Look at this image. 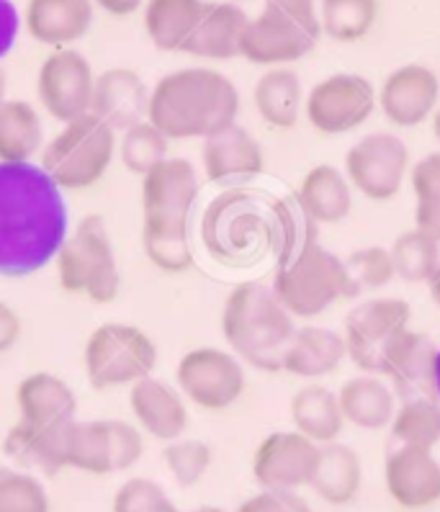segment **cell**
Instances as JSON below:
<instances>
[{"mask_svg":"<svg viewBox=\"0 0 440 512\" xmlns=\"http://www.w3.org/2000/svg\"><path fill=\"white\" fill-rule=\"evenodd\" d=\"M65 191L37 163H0V276L47 268L67 240Z\"/></svg>","mask_w":440,"mask_h":512,"instance_id":"cell-1","label":"cell"},{"mask_svg":"<svg viewBox=\"0 0 440 512\" xmlns=\"http://www.w3.org/2000/svg\"><path fill=\"white\" fill-rule=\"evenodd\" d=\"M240 91L214 67H183L150 88L147 121L168 139H209L237 124Z\"/></svg>","mask_w":440,"mask_h":512,"instance_id":"cell-2","label":"cell"},{"mask_svg":"<svg viewBox=\"0 0 440 512\" xmlns=\"http://www.w3.org/2000/svg\"><path fill=\"white\" fill-rule=\"evenodd\" d=\"M296 332V320L278 302L271 286L245 281L227 296L222 335L227 350L260 371H281L284 353Z\"/></svg>","mask_w":440,"mask_h":512,"instance_id":"cell-3","label":"cell"},{"mask_svg":"<svg viewBox=\"0 0 440 512\" xmlns=\"http://www.w3.org/2000/svg\"><path fill=\"white\" fill-rule=\"evenodd\" d=\"M271 289L294 320L320 317L332 304L353 296L343 258L317 240H307L286 250Z\"/></svg>","mask_w":440,"mask_h":512,"instance_id":"cell-4","label":"cell"},{"mask_svg":"<svg viewBox=\"0 0 440 512\" xmlns=\"http://www.w3.org/2000/svg\"><path fill=\"white\" fill-rule=\"evenodd\" d=\"M320 39V0H266L245 26L240 57L260 67H286L307 57Z\"/></svg>","mask_w":440,"mask_h":512,"instance_id":"cell-5","label":"cell"},{"mask_svg":"<svg viewBox=\"0 0 440 512\" xmlns=\"http://www.w3.org/2000/svg\"><path fill=\"white\" fill-rule=\"evenodd\" d=\"M116 132L98 116L85 114L62 124L60 132L42 147V170L62 191H85L96 186L116 155Z\"/></svg>","mask_w":440,"mask_h":512,"instance_id":"cell-6","label":"cell"},{"mask_svg":"<svg viewBox=\"0 0 440 512\" xmlns=\"http://www.w3.org/2000/svg\"><path fill=\"white\" fill-rule=\"evenodd\" d=\"M57 263V281L73 296H85L93 304H111L119 296L121 276L116 266L106 222L96 214L85 217L62 242Z\"/></svg>","mask_w":440,"mask_h":512,"instance_id":"cell-7","label":"cell"},{"mask_svg":"<svg viewBox=\"0 0 440 512\" xmlns=\"http://www.w3.org/2000/svg\"><path fill=\"white\" fill-rule=\"evenodd\" d=\"M85 376L93 389H119L152 376L157 366V348L142 327L106 322L88 335L83 350Z\"/></svg>","mask_w":440,"mask_h":512,"instance_id":"cell-8","label":"cell"},{"mask_svg":"<svg viewBox=\"0 0 440 512\" xmlns=\"http://www.w3.org/2000/svg\"><path fill=\"white\" fill-rule=\"evenodd\" d=\"M410 147L394 132H368L345 152L343 173L363 199L384 204L410 178Z\"/></svg>","mask_w":440,"mask_h":512,"instance_id":"cell-9","label":"cell"},{"mask_svg":"<svg viewBox=\"0 0 440 512\" xmlns=\"http://www.w3.org/2000/svg\"><path fill=\"white\" fill-rule=\"evenodd\" d=\"M175 381L186 402L206 412H222L245 394L248 374L232 350L204 345L188 350L178 361Z\"/></svg>","mask_w":440,"mask_h":512,"instance_id":"cell-10","label":"cell"},{"mask_svg":"<svg viewBox=\"0 0 440 512\" xmlns=\"http://www.w3.org/2000/svg\"><path fill=\"white\" fill-rule=\"evenodd\" d=\"M376 109V85L358 73L327 75L325 80L314 83L304 98L309 127L325 137L356 132Z\"/></svg>","mask_w":440,"mask_h":512,"instance_id":"cell-11","label":"cell"},{"mask_svg":"<svg viewBox=\"0 0 440 512\" xmlns=\"http://www.w3.org/2000/svg\"><path fill=\"white\" fill-rule=\"evenodd\" d=\"M412 322L410 304L399 296H371L350 309L343 325L348 358L363 374H379L386 348Z\"/></svg>","mask_w":440,"mask_h":512,"instance_id":"cell-12","label":"cell"},{"mask_svg":"<svg viewBox=\"0 0 440 512\" xmlns=\"http://www.w3.org/2000/svg\"><path fill=\"white\" fill-rule=\"evenodd\" d=\"M96 73L83 52L73 47L52 49L37 75V93L44 111L60 124L91 114Z\"/></svg>","mask_w":440,"mask_h":512,"instance_id":"cell-13","label":"cell"},{"mask_svg":"<svg viewBox=\"0 0 440 512\" xmlns=\"http://www.w3.org/2000/svg\"><path fill=\"white\" fill-rule=\"evenodd\" d=\"M199 199V173L183 157H168L142 175V229H188V217Z\"/></svg>","mask_w":440,"mask_h":512,"instance_id":"cell-14","label":"cell"},{"mask_svg":"<svg viewBox=\"0 0 440 512\" xmlns=\"http://www.w3.org/2000/svg\"><path fill=\"white\" fill-rule=\"evenodd\" d=\"M320 448L296 430H276L260 440L253 456V476L260 489L299 492L312 484Z\"/></svg>","mask_w":440,"mask_h":512,"instance_id":"cell-15","label":"cell"},{"mask_svg":"<svg viewBox=\"0 0 440 512\" xmlns=\"http://www.w3.org/2000/svg\"><path fill=\"white\" fill-rule=\"evenodd\" d=\"M384 119L397 129L422 127L440 106V78L433 67L407 62L386 75L376 91Z\"/></svg>","mask_w":440,"mask_h":512,"instance_id":"cell-16","label":"cell"},{"mask_svg":"<svg viewBox=\"0 0 440 512\" xmlns=\"http://www.w3.org/2000/svg\"><path fill=\"white\" fill-rule=\"evenodd\" d=\"M438 345L430 335L412 327L402 330L386 348L379 376H384L397 397H435Z\"/></svg>","mask_w":440,"mask_h":512,"instance_id":"cell-17","label":"cell"},{"mask_svg":"<svg viewBox=\"0 0 440 512\" xmlns=\"http://www.w3.org/2000/svg\"><path fill=\"white\" fill-rule=\"evenodd\" d=\"M386 492L404 510H428L440 502V461L428 448L397 446L384 464Z\"/></svg>","mask_w":440,"mask_h":512,"instance_id":"cell-18","label":"cell"},{"mask_svg":"<svg viewBox=\"0 0 440 512\" xmlns=\"http://www.w3.org/2000/svg\"><path fill=\"white\" fill-rule=\"evenodd\" d=\"M129 407L137 428L163 443L183 438L191 422L183 394L155 376H145L129 386Z\"/></svg>","mask_w":440,"mask_h":512,"instance_id":"cell-19","label":"cell"},{"mask_svg":"<svg viewBox=\"0 0 440 512\" xmlns=\"http://www.w3.org/2000/svg\"><path fill=\"white\" fill-rule=\"evenodd\" d=\"M93 13V0H26L24 29L44 47L65 49L91 31Z\"/></svg>","mask_w":440,"mask_h":512,"instance_id":"cell-20","label":"cell"},{"mask_svg":"<svg viewBox=\"0 0 440 512\" xmlns=\"http://www.w3.org/2000/svg\"><path fill=\"white\" fill-rule=\"evenodd\" d=\"M250 16L232 0H204L199 24L183 52L201 60L224 62L240 57L242 34Z\"/></svg>","mask_w":440,"mask_h":512,"instance_id":"cell-21","label":"cell"},{"mask_svg":"<svg viewBox=\"0 0 440 512\" xmlns=\"http://www.w3.org/2000/svg\"><path fill=\"white\" fill-rule=\"evenodd\" d=\"M150 91L129 67H109L96 75L91 114L106 121L114 132H127L129 127L147 119Z\"/></svg>","mask_w":440,"mask_h":512,"instance_id":"cell-22","label":"cell"},{"mask_svg":"<svg viewBox=\"0 0 440 512\" xmlns=\"http://www.w3.org/2000/svg\"><path fill=\"white\" fill-rule=\"evenodd\" d=\"M201 165L209 181L224 183L237 181V178H253L266 168V155L258 139L242 129L240 124L222 129L204 139L201 150Z\"/></svg>","mask_w":440,"mask_h":512,"instance_id":"cell-23","label":"cell"},{"mask_svg":"<svg viewBox=\"0 0 440 512\" xmlns=\"http://www.w3.org/2000/svg\"><path fill=\"white\" fill-rule=\"evenodd\" d=\"M348 358L343 332L332 327L307 325L296 327L294 338L284 353L281 371L304 381H320L335 374Z\"/></svg>","mask_w":440,"mask_h":512,"instance_id":"cell-24","label":"cell"},{"mask_svg":"<svg viewBox=\"0 0 440 512\" xmlns=\"http://www.w3.org/2000/svg\"><path fill=\"white\" fill-rule=\"evenodd\" d=\"M16 407H19V420L37 428L62 425L78 417V399L70 384L49 371H37L19 381Z\"/></svg>","mask_w":440,"mask_h":512,"instance_id":"cell-25","label":"cell"},{"mask_svg":"<svg viewBox=\"0 0 440 512\" xmlns=\"http://www.w3.org/2000/svg\"><path fill=\"white\" fill-rule=\"evenodd\" d=\"M296 204L317 227L340 224L353 209V186L338 165L320 163L309 168L299 183Z\"/></svg>","mask_w":440,"mask_h":512,"instance_id":"cell-26","label":"cell"},{"mask_svg":"<svg viewBox=\"0 0 440 512\" xmlns=\"http://www.w3.org/2000/svg\"><path fill=\"white\" fill-rule=\"evenodd\" d=\"M345 425L361 430L389 428L397 412V392L379 374H361L345 381L338 392Z\"/></svg>","mask_w":440,"mask_h":512,"instance_id":"cell-27","label":"cell"},{"mask_svg":"<svg viewBox=\"0 0 440 512\" xmlns=\"http://www.w3.org/2000/svg\"><path fill=\"white\" fill-rule=\"evenodd\" d=\"M304 85L291 67H268L253 88L255 111L268 127L289 132L304 114Z\"/></svg>","mask_w":440,"mask_h":512,"instance_id":"cell-28","label":"cell"},{"mask_svg":"<svg viewBox=\"0 0 440 512\" xmlns=\"http://www.w3.org/2000/svg\"><path fill=\"white\" fill-rule=\"evenodd\" d=\"M289 417L296 433H302L317 446L340 440L345 428L338 392H332L317 381H309L299 392H294L289 402Z\"/></svg>","mask_w":440,"mask_h":512,"instance_id":"cell-29","label":"cell"},{"mask_svg":"<svg viewBox=\"0 0 440 512\" xmlns=\"http://www.w3.org/2000/svg\"><path fill=\"white\" fill-rule=\"evenodd\" d=\"M70 425H73V420L62 422V425L37 428V425H26V422L19 420L8 430L3 448L19 464L39 469L44 474H57V471L67 469V433H70Z\"/></svg>","mask_w":440,"mask_h":512,"instance_id":"cell-30","label":"cell"},{"mask_svg":"<svg viewBox=\"0 0 440 512\" xmlns=\"http://www.w3.org/2000/svg\"><path fill=\"white\" fill-rule=\"evenodd\" d=\"M312 492L330 507H345L356 500L363 487L361 456L335 440L320 448V461L312 476Z\"/></svg>","mask_w":440,"mask_h":512,"instance_id":"cell-31","label":"cell"},{"mask_svg":"<svg viewBox=\"0 0 440 512\" xmlns=\"http://www.w3.org/2000/svg\"><path fill=\"white\" fill-rule=\"evenodd\" d=\"M44 147L39 111L29 101L0 103V163H31Z\"/></svg>","mask_w":440,"mask_h":512,"instance_id":"cell-32","label":"cell"},{"mask_svg":"<svg viewBox=\"0 0 440 512\" xmlns=\"http://www.w3.org/2000/svg\"><path fill=\"white\" fill-rule=\"evenodd\" d=\"M204 0H145V31L160 52H183Z\"/></svg>","mask_w":440,"mask_h":512,"instance_id":"cell-33","label":"cell"},{"mask_svg":"<svg viewBox=\"0 0 440 512\" xmlns=\"http://www.w3.org/2000/svg\"><path fill=\"white\" fill-rule=\"evenodd\" d=\"M67 469L85 474H116L111 420H73L67 433Z\"/></svg>","mask_w":440,"mask_h":512,"instance_id":"cell-34","label":"cell"},{"mask_svg":"<svg viewBox=\"0 0 440 512\" xmlns=\"http://www.w3.org/2000/svg\"><path fill=\"white\" fill-rule=\"evenodd\" d=\"M392 435L397 446H415L433 451L440 443L438 397H407L394 412Z\"/></svg>","mask_w":440,"mask_h":512,"instance_id":"cell-35","label":"cell"},{"mask_svg":"<svg viewBox=\"0 0 440 512\" xmlns=\"http://www.w3.org/2000/svg\"><path fill=\"white\" fill-rule=\"evenodd\" d=\"M379 6L376 0H325L320 3L322 34L335 42L353 44L374 29Z\"/></svg>","mask_w":440,"mask_h":512,"instance_id":"cell-36","label":"cell"},{"mask_svg":"<svg viewBox=\"0 0 440 512\" xmlns=\"http://www.w3.org/2000/svg\"><path fill=\"white\" fill-rule=\"evenodd\" d=\"M389 253H392L394 276L407 284H428L440 266V242L415 227L402 232L389 247Z\"/></svg>","mask_w":440,"mask_h":512,"instance_id":"cell-37","label":"cell"},{"mask_svg":"<svg viewBox=\"0 0 440 512\" xmlns=\"http://www.w3.org/2000/svg\"><path fill=\"white\" fill-rule=\"evenodd\" d=\"M407 181L415 196V229L440 242V150L420 157Z\"/></svg>","mask_w":440,"mask_h":512,"instance_id":"cell-38","label":"cell"},{"mask_svg":"<svg viewBox=\"0 0 440 512\" xmlns=\"http://www.w3.org/2000/svg\"><path fill=\"white\" fill-rule=\"evenodd\" d=\"M170 139L165 137L157 127H152L150 121H139L134 127L121 134L116 152L121 157V165L134 175H147L152 168L168 160Z\"/></svg>","mask_w":440,"mask_h":512,"instance_id":"cell-39","label":"cell"},{"mask_svg":"<svg viewBox=\"0 0 440 512\" xmlns=\"http://www.w3.org/2000/svg\"><path fill=\"white\" fill-rule=\"evenodd\" d=\"M49 507L39 476L0 464V512H49Z\"/></svg>","mask_w":440,"mask_h":512,"instance_id":"cell-40","label":"cell"},{"mask_svg":"<svg viewBox=\"0 0 440 512\" xmlns=\"http://www.w3.org/2000/svg\"><path fill=\"white\" fill-rule=\"evenodd\" d=\"M345 271H348L353 294L358 291H379L394 281V263L389 247L368 245L358 247L348 258H343Z\"/></svg>","mask_w":440,"mask_h":512,"instance_id":"cell-41","label":"cell"},{"mask_svg":"<svg viewBox=\"0 0 440 512\" xmlns=\"http://www.w3.org/2000/svg\"><path fill=\"white\" fill-rule=\"evenodd\" d=\"M163 461L175 484L196 487L211 469V448L199 438L170 440V443H165Z\"/></svg>","mask_w":440,"mask_h":512,"instance_id":"cell-42","label":"cell"},{"mask_svg":"<svg viewBox=\"0 0 440 512\" xmlns=\"http://www.w3.org/2000/svg\"><path fill=\"white\" fill-rule=\"evenodd\" d=\"M142 245L155 268L165 273H183L191 268L193 253L188 229H142Z\"/></svg>","mask_w":440,"mask_h":512,"instance_id":"cell-43","label":"cell"},{"mask_svg":"<svg viewBox=\"0 0 440 512\" xmlns=\"http://www.w3.org/2000/svg\"><path fill=\"white\" fill-rule=\"evenodd\" d=\"M111 512H181L155 479L134 476L114 492Z\"/></svg>","mask_w":440,"mask_h":512,"instance_id":"cell-44","label":"cell"},{"mask_svg":"<svg viewBox=\"0 0 440 512\" xmlns=\"http://www.w3.org/2000/svg\"><path fill=\"white\" fill-rule=\"evenodd\" d=\"M235 512H312V507L299 492L260 489L258 494L242 502Z\"/></svg>","mask_w":440,"mask_h":512,"instance_id":"cell-45","label":"cell"},{"mask_svg":"<svg viewBox=\"0 0 440 512\" xmlns=\"http://www.w3.org/2000/svg\"><path fill=\"white\" fill-rule=\"evenodd\" d=\"M21 16L13 6V0H0V60L8 55L19 39Z\"/></svg>","mask_w":440,"mask_h":512,"instance_id":"cell-46","label":"cell"},{"mask_svg":"<svg viewBox=\"0 0 440 512\" xmlns=\"http://www.w3.org/2000/svg\"><path fill=\"white\" fill-rule=\"evenodd\" d=\"M21 320L19 314L13 312L8 304L0 302V353H6V350H11L13 345L19 343L21 338Z\"/></svg>","mask_w":440,"mask_h":512,"instance_id":"cell-47","label":"cell"},{"mask_svg":"<svg viewBox=\"0 0 440 512\" xmlns=\"http://www.w3.org/2000/svg\"><path fill=\"white\" fill-rule=\"evenodd\" d=\"M93 6L101 8L109 16H116V19H124V16H132L145 6V0H93Z\"/></svg>","mask_w":440,"mask_h":512,"instance_id":"cell-48","label":"cell"},{"mask_svg":"<svg viewBox=\"0 0 440 512\" xmlns=\"http://www.w3.org/2000/svg\"><path fill=\"white\" fill-rule=\"evenodd\" d=\"M428 286H430V296H433L435 307L440 309V266H438V271H435V276L428 281Z\"/></svg>","mask_w":440,"mask_h":512,"instance_id":"cell-49","label":"cell"},{"mask_svg":"<svg viewBox=\"0 0 440 512\" xmlns=\"http://www.w3.org/2000/svg\"><path fill=\"white\" fill-rule=\"evenodd\" d=\"M430 129H433L435 142H438V145H440V106H438V109H435V114L430 116Z\"/></svg>","mask_w":440,"mask_h":512,"instance_id":"cell-50","label":"cell"},{"mask_svg":"<svg viewBox=\"0 0 440 512\" xmlns=\"http://www.w3.org/2000/svg\"><path fill=\"white\" fill-rule=\"evenodd\" d=\"M6 91H8V75H6V70H3V65H0V103L8 101Z\"/></svg>","mask_w":440,"mask_h":512,"instance_id":"cell-51","label":"cell"},{"mask_svg":"<svg viewBox=\"0 0 440 512\" xmlns=\"http://www.w3.org/2000/svg\"><path fill=\"white\" fill-rule=\"evenodd\" d=\"M435 397L440 402V348H438V371H435Z\"/></svg>","mask_w":440,"mask_h":512,"instance_id":"cell-52","label":"cell"},{"mask_svg":"<svg viewBox=\"0 0 440 512\" xmlns=\"http://www.w3.org/2000/svg\"><path fill=\"white\" fill-rule=\"evenodd\" d=\"M193 512H227V510H222V507H199V510H193Z\"/></svg>","mask_w":440,"mask_h":512,"instance_id":"cell-53","label":"cell"},{"mask_svg":"<svg viewBox=\"0 0 440 512\" xmlns=\"http://www.w3.org/2000/svg\"><path fill=\"white\" fill-rule=\"evenodd\" d=\"M320 3H325V0H320Z\"/></svg>","mask_w":440,"mask_h":512,"instance_id":"cell-54","label":"cell"},{"mask_svg":"<svg viewBox=\"0 0 440 512\" xmlns=\"http://www.w3.org/2000/svg\"><path fill=\"white\" fill-rule=\"evenodd\" d=\"M232 3H237V0H232Z\"/></svg>","mask_w":440,"mask_h":512,"instance_id":"cell-55","label":"cell"}]
</instances>
